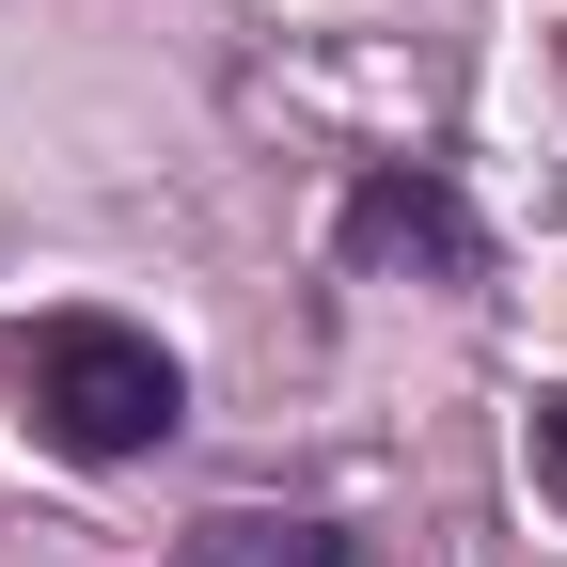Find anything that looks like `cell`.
Here are the masks:
<instances>
[{
  "instance_id": "obj_3",
  "label": "cell",
  "mask_w": 567,
  "mask_h": 567,
  "mask_svg": "<svg viewBox=\"0 0 567 567\" xmlns=\"http://www.w3.org/2000/svg\"><path fill=\"white\" fill-rule=\"evenodd\" d=\"M189 567H347V536H316V520H252V505H237V520L189 536Z\"/></svg>"
},
{
  "instance_id": "obj_4",
  "label": "cell",
  "mask_w": 567,
  "mask_h": 567,
  "mask_svg": "<svg viewBox=\"0 0 567 567\" xmlns=\"http://www.w3.org/2000/svg\"><path fill=\"white\" fill-rule=\"evenodd\" d=\"M536 488L567 505V394H536Z\"/></svg>"
},
{
  "instance_id": "obj_2",
  "label": "cell",
  "mask_w": 567,
  "mask_h": 567,
  "mask_svg": "<svg viewBox=\"0 0 567 567\" xmlns=\"http://www.w3.org/2000/svg\"><path fill=\"white\" fill-rule=\"evenodd\" d=\"M331 237H347V268H379V284H473V268H488L473 205H457L442 174H363Z\"/></svg>"
},
{
  "instance_id": "obj_1",
  "label": "cell",
  "mask_w": 567,
  "mask_h": 567,
  "mask_svg": "<svg viewBox=\"0 0 567 567\" xmlns=\"http://www.w3.org/2000/svg\"><path fill=\"white\" fill-rule=\"evenodd\" d=\"M17 379H32V425H48L63 457H158L174 410H189L174 347L126 331V316H48V331L17 347Z\"/></svg>"
}]
</instances>
